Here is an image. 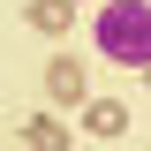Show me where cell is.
Returning <instances> with one entry per match:
<instances>
[{"label": "cell", "mask_w": 151, "mask_h": 151, "mask_svg": "<svg viewBox=\"0 0 151 151\" xmlns=\"http://www.w3.org/2000/svg\"><path fill=\"white\" fill-rule=\"evenodd\" d=\"M30 23L38 30H60V23H68V0H30Z\"/></svg>", "instance_id": "obj_3"}, {"label": "cell", "mask_w": 151, "mask_h": 151, "mask_svg": "<svg viewBox=\"0 0 151 151\" xmlns=\"http://www.w3.org/2000/svg\"><path fill=\"white\" fill-rule=\"evenodd\" d=\"M23 144H30V151H60V144H68V136H60L53 121H30V129H23Z\"/></svg>", "instance_id": "obj_4"}, {"label": "cell", "mask_w": 151, "mask_h": 151, "mask_svg": "<svg viewBox=\"0 0 151 151\" xmlns=\"http://www.w3.org/2000/svg\"><path fill=\"white\" fill-rule=\"evenodd\" d=\"M53 91H60V98H76V91H83V76H76V60H53Z\"/></svg>", "instance_id": "obj_5"}, {"label": "cell", "mask_w": 151, "mask_h": 151, "mask_svg": "<svg viewBox=\"0 0 151 151\" xmlns=\"http://www.w3.org/2000/svg\"><path fill=\"white\" fill-rule=\"evenodd\" d=\"M83 129H91V136H121V129H129L121 98H91V106H83Z\"/></svg>", "instance_id": "obj_2"}, {"label": "cell", "mask_w": 151, "mask_h": 151, "mask_svg": "<svg viewBox=\"0 0 151 151\" xmlns=\"http://www.w3.org/2000/svg\"><path fill=\"white\" fill-rule=\"evenodd\" d=\"M98 53L121 68H151V0H106L98 8Z\"/></svg>", "instance_id": "obj_1"}]
</instances>
